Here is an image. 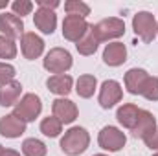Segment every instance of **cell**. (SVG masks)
I'll return each mask as SVG.
<instances>
[{
    "mask_svg": "<svg viewBox=\"0 0 158 156\" xmlns=\"http://www.w3.org/2000/svg\"><path fill=\"white\" fill-rule=\"evenodd\" d=\"M156 129V117L153 116V112H149V110H145V109H140V114H138V121H136V125L132 127V130H131V134L134 136V138H145L149 132H153Z\"/></svg>",
    "mask_w": 158,
    "mask_h": 156,
    "instance_id": "17",
    "label": "cell"
},
{
    "mask_svg": "<svg viewBox=\"0 0 158 156\" xmlns=\"http://www.w3.org/2000/svg\"><path fill=\"white\" fill-rule=\"evenodd\" d=\"M59 0H37V6H39L40 9H50V11H53L55 7H59Z\"/></svg>",
    "mask_w": 158,
    "mask_h": 156,
    "instance_id": "30",
    "label": "cell"
},
{
    "mask_svg": "<svg viewBox=\"0 0 158 156\" xmlns=\"http://www.w3.org/2000/svg\"><path fill=\"white\" fill-rule=\"evenodd\" d=\"M92 31H94V35L98 37L99 42L114 40V39L123 37V33H125V22L121 18H118V17H109V18L99 20L98 24H92Z\"/></svg>",
    "mask_w": 158,
    "mask_h": 156,
    "instance_id": "5",
    "label": "cell"
},
{
    "mask_svg": "<svg viewBox=\"0 0 158 156\" xmlns=\"http://www.w3.org/2000/svg\"><path fill=\"white\" fill-rule=\"evenodd\" d=\"M0 35L7 37V39H20L24 35V22L20 17H17L15 13H7L4 11L0 15Z\"/></svg>",
    "mask_w": 158,
    "mask_h": 156,
    "instance_id": "10",
    "label": "cell"
},
{
    "mask_svg": "<svg viewBox=\"0 0 158 156\" xmlns=\"http://www.w3.org/2000/svg\"><path fill=\"white\" fill-rule=\"evenodd\" d=\"M46 86L52 94L59 96V97H66L72 88H74V79L68 74H59V76H50L46 81Z\"/></svg>",
    "mask_w": 158,
    "mask_h": 156,
    "instance_id": "16",
    "label": "cell"
},
{
    "mask_svg": "<svg viewBox=\"0 0 158 156\" xmlns=\"http://www.w3.org/2000/svg\"><path fill=\"white\" fill-rule=\"evenodd\" d=\"M94 156H109V154H94Z\"/></svg>",
    "mask_w": 158,
    "mask_h": 156,
    "instance_id": "34",
    "label": "cell"
},
{
    "mask_svg": "<svg viewBox=\"0 0 158 156\" xmlns=\"http://www.w3.org/2000/svg\"><path fill=\"white\" fill-rule=\"evenodd\" d=\"M40 112H42V101H40V97L37 94H31V92L24 94L19 99V103L13 107V114L17 117H20L24 123L35 121L40 116Z\"/></svg>",
    "mask_w": 158,
    "mask_h": 156,
    "instance_id": "3",
    "label": "cell"
},
{
    "mask_svg": "<svg viewBox=\"0 0 158 156\" xmlns=\"http://www.w3.org/2000/svg\"><path fill=\"white\" fill-rule=\"evenodd\" d=\"M96 88H98V79L94 77L92 74L79 76V79L76 81V92H77L79 97H83V99H90L94 96Z\"/></svg>",
    "mask_w": 158,
    "mask_h": 156,
    "instance_id": "20",
    "label": "cell"
},
{
    "mask_svg": "<svg viewBox=\"0 0 158 156\" xmlns=\"http://www.w3.org/2000/svg\"><path fill=\"white\" fill-rule=\"evenodd\" d=\"M127 143V136L125 132L114 127V125H107L99 130L98 134V145L103 149V151H109V153H118L125 147Z\"/></svg>",
    "mask_w": 158,
    "mask_h": 156,
    "instance_id": "6",
    "label": "cell"
},
{
    "mask_svg": "<svg viewBox=\"0 0 158 156\" xmlns=\"http://www.w3.org/2000/svg\"><path fill=\"white\" fill-rule=\"evenodd\" d=\"M132 30L143 42H153L158 35V24L155 15L149 11H138L132 17Z\"/></svg>",
    "mask_w": 158,
    "mask_h": 156,
    "instance_id": "4",
    "label": "cell"
},
{
    "mask_svg": "<svg viewBox=\"0 0 158 156\" xmlns=\"http://www.w3.org/2000/svg\"><path fill=\"white\" fill-rule=\"evenodd\" d=\"M127 61V48L123 42H109L103 50V63L107 66H121Z\"/></svg>",
    "mask_w": 158,
    "mask_h": 156,
    "instance_id": "14",
    "label": "cell"
},
{
    "mask_svg": "<svg viewBox=\"0 0 158 156\" xmlns=\"http://www.w3.org/2000/svg\"><path fill=\"white\" fill-rule=\"evenodd\" d=\"M48 147L37 138H26L22 142V154L24 156H46Z\"/></svg>",
    "mask_w": 158,
    "mask_h": 156,
    "instance_id": "22",
    "label": "cell"
},
{
    "mask_svg": "<svg viewBox=\"0 0 158 156\" xmlns=\"http://www.w3.org/2000/svg\"><path fill=\"white\" fill-rule=\"evenodd\" d=\"M64 11H66V15L86 18L90 15V6L81 0H68V2H64Z\"/></svg>",
    "mask_w": 158,
    "mask_h": 156,
    "instance_id": "24",
    "label": "cell"
},
{
    "mask_svg": "<svg viewBox=\"0 0 158 156\" xmlns=\"http://www.w3.org/2000/svg\"><path fill=\"white\" fill-rule=\"evenodd\" d=\"M26 125L28 123H24L20 117H17L13 112L6 114V116L0 117V134L4 138H9V140L20 138L26 132Z\"/></svg>",
    "mask_w": 158,
    "mask_h": 156,
    "instance_id": "12",
    "label": "cell"
},
{
    "mask_svg": "<svg viewBox=\"0 0 158 156\" xmlns=\"http://www.w3.org/2000/svg\"><path fill=\"white\" fill-rule=\"evenodd\" d=\"M98 46H99V40L94 35L92 24H90V28H88V31L85 33V37L79 40V42H76V48H77V51L81 55H94L96 50H98Z\"/></svg>",
    "mask_w": 158,
    "mask_h": 156,
    "instance_id": "21",
    "label": "cell"
},
{
    "mask_svg": "<svg viewBox=\"0 0 158 156\" xmlns=\"http://www.w3.org/2000/svg\"><path fill=\"white\" fill-rule=\"evenodd\" d=\"M40 132L48 138H57L63 132V123L55 116H48L40 121Z\"/></svg>",
    "mask_w": 158,
    "mask_h": 156,
    "instance_id": "23",
    "label": "cell"
},
{
    "mask_svg": "<svg viewBox=\"0 0 158 156\" xmlns=\"http://www.w3.org/2000/svg\"><path fill=\"white\" fill-rule=\"evenodd\" d=\"M147 79H149V74H147L143 68H131V70L125 74L123 83H125V88H127L129 94H132V96H142V90H143Z\"/></svg>",
    "mask_w": 158,
    "mask_h": 156,
    "instance_id": "13",
    "label": "cell"
},
{
    "mask_svg": "<svg viewBox=\"0 0 158 156\" xmlns=\"http://www.w3.org/2000/svg\"><path fill=\"white\" fill-rule=\"evenodd\" d=\"M20 50L24 59L35 61L44 53V40L33 31H24V35L20 37Z\"/></svg>",
    "mask_w": 158,
    "mask_h": 156,
    "instance_id": "11",
    "label": "cell"
},
{
    "mask_svg": "<svg viewBox=\"0 0 158 156\" xmlns=\"http://www.w3.org/2000/svg\"><path fill=\"white\" fill-rule=\"evenodd\" d=\"M33 24L35 28L39 30L40 33L44 35H52L57 28V15L55 11H50V9H37L35 15H33Z\"/></svg>",
    "mask_w": 158,
    "mask_h": 156,
    "instance_id": "15",
    "label": "cell"
},
{
    "mask_svg": "<svg viewBox=\"0 0 158 156\" xmlns=\"http://www.w3.org/2000/svg\"><path fill=\"white\" fill-rule=\"evenodd\" d=\"M17 42L13 39H7L4 35H0V59H15L17 57Z\"/></svg>",
    "mask_w": 158,
    "mask_h": 156,
    "instance_id": "25",
    "label": "cell"
},
{
    "mask_svg": "<svg viewBox=\"0 0 158 156\" xmlns=\"http://www.w3.org/2000/svg\"><path fill=\"white\" fill-rule=\"evenodd\" d=\"M2 156H20V153L15 151V149H4L2 151Z\"/></svg>",
    "mask_w": 158,
    "mask_h": 156,
    "instance_id": "31",
    "label": "cell"
},
{
    "mask_svg": "<svg viewBox=\"0 0 158 156\" xmlns=\"http://www.w3.org/2000/svg\"><path fill=\"white\" fill-rule=\"evenodd\" d=\"M90 145V134L83 127H70L64 136L61 138V151L68 156H79L83 154Z\"/></svg>",
    "mask_w": 158,
    "mask_h": 156,
    "instance_id": "1",
    "label": "cell"
},
{
    "mask_svg": "<svg viewBox=\"0 0 158 156\" xmlns=\"http://www.w3.org/2000/svg\"><path fill=\"white\" fill-rule=\"evenodd\" d=\"M156 24H158V22H156Z\"/></svg>",
    "mask_w": 158,
    "mask_h": 156,
    "instance_id": "36",
    "label": "cell"
},
{
    "mask_svg": "<svg viewBox=\"0 0 158 156\" xmlns=\"http://www.w3.org/2000/svg\"><path fill=\"white\" fill-rule=\"evenodd\" d=\"M31 11H33V2H30V0H15V2H11V13H15L20 18L30 15Z\"/></svg>",
    "mask_w": 158,
    "mask_h": 156,
    "instance_id": "27",
    "label": "cell"
},
{
    "mask_svg": "<svg viewBox=\"0 0 158 156\" xmlns=\"http://www.w3.org/2000/svg\"><path fill=\"white\" fill-rule=\"evenodd\" d=\"M138 114H140V109L134 103H123L118 110H116V119H118V123L123 129L132 130V127L138 121Z\"/></svg>",
    "mask_w": 158,
    "mask_h": 156,
    "instance_id": "19",
    "label": "cell"
},
{
    "mask_svg": "<svg viewBox=\"0 0 158 156\" xmlns=\"http://www.w3.org/2000/svg\"><path fill=\"white\" fill-rule=\"evenodd\" d=\"M88 28H90V24L86 22V18L66 15L63 20V37L70 42H79L88 31Z\"/></svg>",
    "mask_w": 158,
    "mask_h": 156,
    "instance_id": "8",
    "label": "cell"
},
{
    "mask_svg": "<svg viewBox=\"0 0 158 156\" xmlns=\"http://www.w3.org/2000/svg\"><path fill=\"white\" fill-rule=\"evenodd\" d=\"M74 64V59H72V53L64 48H52L44 59H42V66L44 70H48L50 74L53 76H59V74H66Z\"/></svg>",
    "mask_w": 158,
    "mask_h": 156,
    "instance_id": "2",
    "label": "cell"
},
{
    "mask_svg": "<svg viewBox=\"0 0 158 156\" xmlns=\"http://www.w3.org/2000/svg\"><path fill=\"white\" fill-rule=\"evenodd\" d=\"M143 143H145V147H149L151 151H156L158 153V125L153 132H149V134L143 138Z\"/></svg>",
    "mask_w": 158,
    "mask_h": 156,
    "instance_id": "29",
    "label": "cell"
},
{
    "mask_svg": "<svg viewBox=\"0 0 158 156\" xmlns=\"http://www.w3.org/2000/svg\"><path fill=\"white\" fill-rule=\"evenodd\" d=\"M121 97H123V88H121V84L118 81H114V79L103 81V84L99 88V96H98V101H99L101 109L109 110V109L116 107L121 101Z\"/></svg>",
    "mask_w": 158,
    "mask_h": 156,
    "instance_id": "7",
    "label": "cell"
},
{
    "mask_svg": "<svg viewBox=\"0 0 158 156\" xmlns=\"http://www.w3.org/2000/svg\"><path fill=\"white\" fill-rule=\"evenodd\" d=\"M15 76H17V70H15L13 64H9V63H0V84L13 81Z\"/></svg>",
    "mask_w": 158,
    "mask_h": 156,
    "instance_id": "28",
    "label": "cell"
},
{
    "mask_svg": "<svg viewBox=\"0 0 158 156\" xmlns=\"http://www.w3.org/2000/svg\"><path fill=\"white\" fill-rule=\"evenodd\" d=\"M22 84L19 81H9L0 84V107H15L20 99Z\"/></svg>",
    "mask_w": 158,
    "mask_h": 156,
    "instance_id": "18",
    "label": "cell"
},
{
    "mask_svg": "<svg viewBox=\"0 0 158 156\" xmlns=\"http://www.w3.org/2000/svg\"><path fill=\"white\" fill-rule=\"evenodd\" d=\"M142 96L147 101H158V77L149 76L145 86H143V90H142Z\"/></svg>",
    "mask_w": 158,
    "mask_h": 156,
    "instance_id": "26",
    "label": "cell"
},
{
    "mask_svg": "<svg viewBox=\"0 0 158 156\" xmlns=\"http://www.w3.org/2000/svg\"><path fill=\"white\" fill-rule=\"evenodd\" d=\"M2 151H4V147H2V145H0V156H2Z\"/></svg>",
    "mask_w": 158,
    "mask_h": 156,
    "instance_id": "33",
    "label": "cell"
},
{
    "mask_svg": "<svg viewBox=\"0 0 158 156\" xmlns=\"http://www.w3.org/2000/svg\"><path fill=\"white\" fill-rule=\"evenodd\" d=\"M7 6H9L7 0H0V9H2V7H7Z\"/></svg>",
    "mask_w": 158,
    "mask_h": 156,
    "instance_id": "32",
    "label": "cell"
},
{
    "mask_svg": "<svg viewBox=\"0 0 158 156\" xmlns=\"http://www.w3.org/2000/svg\"><path fill=\"white\" fill-rule=\"evenodd\" d=\"M153 156H158V153H155V154H153Z\"/></svg>",
    "mask_w": 158,
    "mask_h": 156,
    "instance_id": "35",
    "label": "cell"
},
{
    "mask_svg": "<svg viewBox=\"0 0 158 156\" xmlns=\"http://www.w3.org/2000/svg\"><path fill=\"white\" fill-rule=\"evenodd\" d=\"M52 116H55L63 125H70L74 123L79 116L77 105L74 101H70L68 97H57L53 103H52Z\"/></svg>",
    "mask_w": 158,
    "mask_h": 156,
    "instance_id": "9",
    "label": "cell"
}]
</instances>
